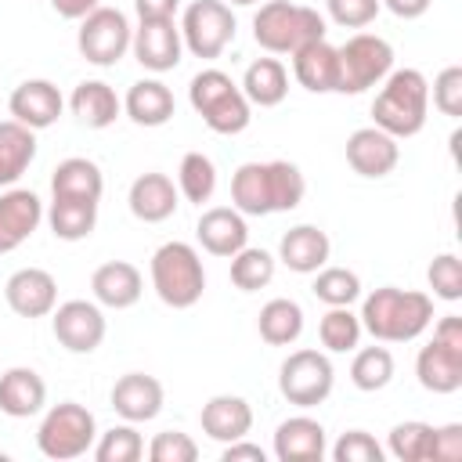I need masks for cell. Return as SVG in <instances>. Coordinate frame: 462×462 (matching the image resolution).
Instances as JSON below:
<instances>
[{
    "label": "cell",
    "instance_id": "obj_33",
    "mask_svg": "<svg viewBox=\"0 0 462 462\" xmlns=\"http://www.w3.org/2000/svg\"><path fill=\"white\" fill-rule=\"evenodd\" d=\"M238 87H242V94H245L249 105L274 108V105H282L285 94H289V72H285V65H282L278 58H256V61L245 69V76H242Z\"/></svg>",
    "mask_w": 462,
    "mask_h": 462
},
{
    "label": "cell",
    "instance_id": "obj_15",
    "mask_svg": "<svg viewBox=\"0 0 462 462\" xmlns=\"http://www.w3.org/2000/svg\"><path fill=\"white\" fill-rule=\"evenodd\" d=\"M108 401H112V411L123 422H152L166 404V390L148 372H126L112 383Z\"/></svg>",
    "mask_w": 462,
    "mask_h": 462
},
{
    "label": "cell",
    "instance_id": "obj_45",
    "mask_svg": "<svg viewBox=\"0 0 462 462\" xmlns=\"http://www.w3.org/2000/svg\"><path fill=\"white\" fill-rule=\"evenodd\" d=\"M430 97H433V108H437L440 116L458 119V116H462V65L440 69L437 79H433Z\"/></svg>",
    "mask_w": 462,
    "mask_h": 462
},
{
    "label": "cell",
    "instance_id": "obj_39",
    "mask_svg": "<svg viewBox=\"0 0 462 462\" xmlns=\"http://www.w3.org/2000/svg\"><path fill=\"white\" fill-rule=\"evenodd\" d=\"M314 300H321L325 307H350L361 300V278L350 267H318L314 271V285H310Z\"/></svg>",
    "mask_w": 462,
    "mask_h": 462
},
{
    "label": "cell",
    "instance_id": "obj_21",
    "mask_svg": "<svg viewBox=\"0 0 462 462\" xmlns=\"http://www.w3.org/2000/svg\"><path fill=\"white\" fill-rule=\"evenodd\" d=\"M415 379L430 393H455L462 390V346H448L430 339L415 354Z\"/></svg>",
    "mask_w": 462,
    "mask_h": 462
},
{
    "label": "cell",
    "instance_id": "obj_44",
    "mask_svg": "<svg viewBox=\"0 0 462 462\" xmlns=\"http://www.w3.org/2000/svg\"><path fill=\"white\" fill-rule=\"evenodd\" d=\"M328 455L336 458V462H383V444L368 433V430H346L332 448H328Z\"/></svg>",
    "mask_w": 462,
    "mask_h": 462
},
{
    "label": "cell",
    "instance_id": "obj_19",
    "mask_svg": "<svg viewBox=\"0 0 462 462\" xmlns=\"http://www.w3.org/2000/svg\"><path fill=\"white\" fill-rule=\"evenodd\" d=\"M126 206L141 224H162V220H170L177 213L180 191L166 173L148 170V173L134 177V184L126 191Z\"/></svg>",
    "mask_w": 462,
    "mask_h": 462
},
{
    "label": "cell",
    "instance_id": "obj_18",
    "mask_svg": "<svg viewBox=\"0 0 462 462\" xmlns=\"http://www.w3.org/2000/svg\"><path fill=\"white\" fill-rule=\"evenodd\" d=\"M271 451L278 462H321L328 455L325 426L310 415H292V419L278 422Z\"/></svg>",
    "mask_w": 462,
    "mask_h": 462
},
{
    "label": "cell",
    "instance_id": "obj_24",
    "mask_svg": "<svg viewBox=\"0 0 462 462\" xmlns=\"http://www.w3.org/2000/svg\"><path fill=\"white\" fill-rule=\"evenodd\" d=\"M90 292L101 307L108 310H126L141 300L144 292V278L130 260H108L90 274Z\"/></svg>",
    "mask_w": 462,
    "mask_h": 462
},
{
    "label": "cell",
    "instance_id": "obj_1",
    "mask_svg": "<svg viewBox=\"0 0 462 462\" xmlns=\"http://www.w3.org/2000/svg\"><path fill=\"white\" fill-rule=\"evenodd\" d=\"M361 328L379 343H411L433 321V296L419 289L383 285L361 300Z\"/></svg>",
    "mask_w": 462,
    "mask_h": 462
},
{
    "label": "cell",
    "instance_id": "obj_16",
    "mask_svg": "<svg viewBox=\"0 0 462 462\" xmlns=\"http://www.w3.org/2000/svg\"><path fill=\"white\" fill-rule=\"evenodd\" d=\"M61 108H65V97H61V90H58L51 79H22V83L11 90V97H7L11 119H18V123L29 126V130H47V126H54L58 116H61Z\"/></svg>",
    "mask_w": 462,
    "mask_h": 462
},
{
    "label": "cell",
    "instance_id": "obj_43",
    "mask_svg": "<svg viewBox=\"0 0 462 462\" xmlns=\"http://www.w3.org/2000/svg\"><path fill=\"white\" fill-rule=\"evenodd\" d=\"M426 282H430V289H433L437 300L458 303V300H462V260H458L455 253L433 256L430 267H426Z\"/></svg>",
    "mask_w": 462,
    "mask_h": 462
},
{
    "label": "cell",
    "instance_id": "obj_28",
    "mask_svg": "<svg viewBox=\"0 0 462 462\" xmlns=\"http://www.w3.org/2000/svg\"><path fill=\"white\" fill-rule=\"evenodd\" d=\"M123 112L137 123V126H166L177 112V101H173V90L162 83V79H137L130 83L126 97H123Z\"/></svg>",
    "mask_w": 462,
    "mask_h": 462
},
{
    "label": "cell",
    "instance_id": "obj_3",
    "mask_svg": "<svg viewBox=\"0 0 462 462\" xmlns=\"http://www.w3.org/2000/svg\"><path fill=\"white\" fill-rule=\"evenodd\" d=\"M148 274H152V289L155 296L173 307V310H188L202 300L206 292V267H202V256L195 245L188 242H162L155 253H152V263H148Z\"/></svg>",
    "mask_w": 462,
    "mask_h": 462
},
{
    "label": "cell",
    "instance_id": "obj_46",
    "mask_svg": "<svg viewBox=\"0 0 462 462\" xmlns=\"http://www.w3.org/2000/svg\"><path fill=\"white\" fill-rule=\"evenodd\" d=\"M148 458L152 462H195L199 458V444L180 430H162V433L152 437Z\"/></svg>",
    "mask_w": 462,
    "mask_h": 462
},
{
    "label": "cell",
    "instance_id": "obj_27",
    "mask_svg": "<svg viewBox=\"0 0 462 462\" xmlns=\"http://www.w3.org/2000/svg\"><path fill=\"white\" fill-rule=\"evenodd\" d=\"M69 108H72V116L87 130H105V126H112L123 116V101H119V94L105 79H83V83H76L72 94H69Z\"/></svg>",
    "mask_w": 462,
    "mask_h": 462
},
{
    "label": "cell",
    "instance_id": "obj_51",
    "mask_svg": "<svg viewBox=\"0 0 462 462\" xmlns=\"http://www.w3.org/2000/svg\"><path fill=\"white\" fill-rule=\"evenodd\" d=\"M54 14L58 18H69V22H83L94 7H101V0H51Z\"/></svg>",
    "mask_w": 462,
    "mask_h": 462
},
{
    "label": "cell",
    "instance_id": "obj_36",
    "mask_svg": "<svg viewBox=\"0 0 462 462\" xmlns=\"http://www.w3.org/2000/svg\"><path fill=\"white\" fill-rule=\"evenodd\" d=\"M365 328H361V318L350 310V307H328L318 321V339L328 354H350L357 350Z\"/></svg>",
    "mask_w": 462,
    "mask_h": 462
},
{
    "label": "cell",
    "instance_id": "obj_40",
    "mask_svg": "<svg viewBox=\"0 0 462 462\" xmlns=\"http://www.w3.org/2000/svg\"><path fill=\"white\" fill-rule=\"evenodd\" d=\"M430 448H433V426L422 419L397 422L386 433V451L397 462H430Z\"/></svg>",
    "mask_w": 462,
    "mask_h": 462
},
{
    "label": "cell",
    "instance_id": "obj_7",
    "mask_svg": "<svg viewBox=\"0 0 462 462\" xmlns=\"http://www.w3.org/2000/svg\"><path fill=\"white\" fill-rule=\"evenodd\" d=\"M336 54H339L336 94H365L368 87H379L393 69V47L375 32H354L343 47H336Z\"/></svg>",
    "mask_w": 462,
    "mask_h": 462
},
{
    "label": "cell",
    "instance_id": "obj_14",
    "mask_svg": "<svg viewBox=\"0 0 462 462\" xmlns=\"http://www.w3.org/2000/svg\"><path fill=\"white\" fill-rule=\"evenodd\" d=\"M4 300L18 318H47L58 307V282L43 267H18L4 282Z\"/></svg>",
    "mask_w": 462,
    "mask_h": 462
},
{
    "label": "cell",
    "instance_id": "obj_4",
    "mask_svg": "<svg viewBox=\"0 0 462 462\" xmlns=\"http://www.w3.org/2000/svg\"><path fill=\"white\" fill-rule=\"evenodd\" d=\"M325 18L307 7V4H292V0H267L260 4V11L253 14V40L267 51V54H292L303 43L325 40Z\"/></svg>",
    "mask_w": 462,
    "mask_h": 462
},
{
    "label": "cell",
    "instance_id": "obj_47",
    "mask_svg": "<svg viewBox=\"0 0 462 462\" xmlns=\"http://www.w3.org/2000/svg\"><path fill=\"white\" fill-rule=\"evenodd\" d=\"M379 7H383L379 0H325L328 18L336 25H343V29H365V25H372L375 14H379Z\"/></svg>",
    "mask_w": 462,
    "mask_h": 462
},
{
    "label": "cell",
    "instance_id": "obj_50",
    "mask_svg": "<svg viewBox=\"0 0 462 462\" xmlns=\"http://www.w3.org/2000/svg\"><path fill=\"white\" fill-rule=\"evenodd\" d=\"M220 458H224V462H267V451H263L260 444H249V440L242 437V440L224 444Z\"/></svg>",
    "mask_w": 462,
    "mask_h": 462
},
{
    "label": "cell",
    "instance_id": "obj_17",
    "mask_svg": "<svg viewBox=\"0 0 462 462\" xmlns=\"http://www.w3.org/2000/svg\"><path fill=\"white\" fill-rule=\"evenodd\" d=\"M43 220V202L29 188H7L0 195V253H14L32 238Z\"/></svg>",
    "mask_w": 462,
    "mask_h": 462
},
{
    "label": "cell",
    "instance_id": "obj_37",
    "mask_svg": "<svg viewBox=\"0 0 462 462\" xmlns=\"http://www.w3.org/2000/svg\"><path fill=\"white\" fill-rule=\"evenodd\" d=\"M393 368L397 365L386 346H361V350H354V361H350V383L361 393H375V390L390 386Z\"/></svg>",
    "mask_w": 462,
    "mask_h": 462
},
{
    "label": "cell",
    "instance_id": "obj_9",
    "mask_svg": "<svg viewBox=\"0 0 462 462\" xmlns=\"http://www.w3.org/2000/svg\"><path fill=\"white\" fill-rule=\"evenodd\" d=\"M235 14L224 0H191L180 18V40L184 51H191L202 61L220 58L235 40Z\"/></svg>",
    "mask_w": 462,
    "mask_h": 462
},
{
    "label": "cell",
    "instance_id": "obj_23",
    "mask_svg": "<svg viewBox=\"0 0 462 462\" xmlns=\"http://www.w3.org/2000/svg\"><path fill=\"white\" fill-rule=\"evenodd\" d=\"M43 404H47V383L36 368L14 365L0 372V415L29 419V415H40Z\"/></svg>",
    "mask_w": 462,
    "mask_h": 462
},
{
    "label": "cell",
    "instance_id": "obj_11",
    "mask_svg": "<svg viewBox=\"0 0 462 462\" xmlns=\"http://www.w3.org/2000/svg\"><path fill=\"white\" fill-rule=\"evenodd\" d=\"M51 328L69 354H94L105 343L108 321L97 300H65L51 310Z\"/></svg>",
    "mask_w": 462,
    "mask_h": 462
},
{
    "label": "cell",
    "instance_id": "obj_2",
    "mask_svg": "<svg viewBox=\"0 0 462 462\" xmlns=\"http://www.w3.org/2000/svg\"><path fill=\"white\" fill-rule=\"evenodd\" d=\"M426 116H430V79L419 69H390V76L379 83V94L372 101V126L401 141L422 134Z\"/></svg>",
    "mask_w": 462,
    "mask_h": 462
},
{
    "label": "cell",
    "instance_id": "obj_31",
    "mask_svg": "<svg viewBox=\"0 0 462 462\" xmlns=\"http://www.w3.org/2000/svg\"><path fill=\"white\" fill-rule=\"evenodd\" d=\"M36 159V130L18 119H0V188L18 184V177Z\"/></svg>",
    "mask_w": 462,
    "mask_h": 462
},
{
    "label": "cell",
    "instance_id": "obj_22",
    "mask_svg": "<svg viewBox=\"0 0 462 462\" xmlns=\"http://www.w3.org/2000/svg\"><path fill=\"white\" fill-rule=\"evenodd\" d=\"M199 422H202V433L217 444H231V440H242L249 437L253 430V408L245 397L238 393H217L202 404L199 411Z\"/></svg>",
    "mask_w": 462,
    "mask_h": 462
},
{
    "label": "cell",
    "instance_id": "obj_32",
    "mask_svg": "<svg viewBox=\"0 0 462 462\" xmlns=\"http://www.w3.org/2000/svg\"><path fill=\"white\" fill-rule=\"evenodd\" d=\"M256 332L267 346H292L303 336V307L289 296H274L260 307Z\"/></svg>",
    "mask_w": 462,
    "mask_h": 462
},
{
    "label": "cell",
    "instance_id": "obj_25",
    "mask_svg": "<svg viewBox=\"0 0 462 462\" xmlns=\"http://www.w3.org/2000/svg\"><path fill=\"white\" fill-rule=\"evenodd\" d=\"M332 256V242L318 224H296L278 242V260L296 274H314Z\"/></svg>",
    "mask_w": 462,
    "mask_h": 462
},
{
    "label": "cell",
    "instance_id": "obj_52",
    "mask_svg": "<svg viewBox=\"0 0 462 462\" xmlns=\"http://www.w3.org/2000/svg\"><path fill=\"white\" fill-rule=\"evenodd\" d=\"M390 14H397V18H404V22H411V18H422L426 11H430V4L433 0H379Z\"/></svg>",
    "mask_w": 462,
    "mask_h": 462
},
{
    "label": "cell",
    "instance_id": "obj_13",
    "mask_svg": "<svg viewBox=\"0 0 462 462\" xmlns=\"http://www.w3.org/2000/svg\"><path fill=\"white\" fill-rule=\"evenodd\" d=\"M346 162H350V170L357 177L379 180V177H386V173L397 170L401 144H397V137H390L379 126H361V130H354L346 137Z\"/></svg>",
    "mask_w": 462,
    "mask_h": 462
},
{
    "label": "cell",
    "instance_id": "obj_8",
    "mask_svg": "<svg viewBox=\"0 0 462 462\" xmlns=\"http://www.w3.org/2000/svg\"><path fill=\"white\" fill-rule=\"evenodd\" d=\"M336 386V368L325 350H292L278 368V393L296 408H318Z\"/></svg>",
    "mask_w": 462,
    "mask_h": 462
},
{
    "label": "cell",
    "instance_id": "obj_6",
    "mask_svg": "<svg viewBox=\"0 0 462 462\" xmlns=\"http://www.w3.org/2000/svg\"><path fill=\"white\" fill-rule=\"evenodd\" d=\"M97 440V422H94V411L83 408L79 401H61V404H51L47 415L40 419V430H36V448L43 458H54V462H72V458H83Z\"/></svg>",
    "mask_w": 462,
    "mask_h": 462
},
{
    "label": "cell",
    "instance_id": "obj_10",
    "mask_svg": "<svg viewBox=\"0 0 462 462\" xmlns=\"http://www.w3.org/2000/svg\"><path fill=\"white\" fill-rule=\"evenodd\" d=\"M130 40H134L130 18L119 7H94L79 22V32H76V47H79L83 61L101 65V69L116 65L130 51Z\"/></svg>",
    "mask_w": 462,
    "mask_h": 462
},
{
    "label": "cell",
    "instance_id": "obj_49",
    "mask_svg": "<svg viewBox=\"0 0 462 462\" xmlns=\"http://www.w3.org/2000/svg\"><path fill=\"white\" fill-rule=\"evenodd\" d=\"M177 7H180V0H134L137 22H162V18H173Z\"/></svg>",
    "mask_w": 462,
    "mask_h": 462
},
{
    "label": "cell",
    "instance_id": "obj_38",
    "mask_svg": "<svg viewBox=\"0 0 462 462\" xmlns=\"http://www.w3.org/2000/svg\"><path fill=\"white\" fill-rule=\"evenodd\" d=\"M177 191L188 202H195V206L209 202L213 191H217V166H213V159L202 155V152H184V159L177 166Z\"/></svg>",
    "mask_w": 462,
    "mask_h": 462
},
{
    "label": "cell",
    "instance_id": "obj_53",
    "mask_svg": "<svg viewBox=\"0 0 462 462\" xmlns=\"http://www.w3.org/2000/svg\"><path fill=\"white\" fill-rule=\"evenodd\" d=\"M224 4H231V7H253V4H260V0H224Z\"/></svg>",
    "mask_w": 462,
    "mask_h": 462
},
{
    "label": "cell",
    "instance_id": "obj_29",
    "mask_svg": "<svg viewBox=\"0 0 462 462\" xmlns=\"http://www.w3.org/2000/svg\"><path fill=\"white\" fill-rule=\"evenodd\" d=\"M51 195L54 199H90L101 202L105 195V173L87 155H69L51 173Z\"/></svg>",
    "mask_w": 462,
    "mask_h": 462
},
{
    "label": "cell",
    "instance_id": "obj_5",
    "mask_svg": "<svg viewBox=\"0 0 462 462\" xmlns=\"http://www.w3.org/2000/svg\"><path fill=\"white\" fill-rule=\"evenodd\" d=\"M188 101L213 134H242L253 119V105L224 69H202L188 83Z\"/></svg>",
    "mask_w": 462,
    "mask_h": 462
},
{
    "label": "cell",
    "instance_id": "obj_30",
    "mask_svg": "<svg viewBox=\"0 0 462 462\" xmlns=\"http://www.w3.org/2000/svg\"><path fill=\"white\" fill-rule=\"evenodd\" d=\"M231 206L242 217H271V173L267 162H242L231 177Z\"/></svg>",
    "mask_w": 462,
    "mask_h": 462
},
{
    "label": "cell",
    "instance_id": "obj_42",
    "mask_svg": "<svg viewBox=\"0 0 462 462\" xmlns=\"http://www.w3.org/2000/svg\"><path fill=\"white\" fill-rule=\"evenodd\" d=\"M267 173H271V202H274V213H289L303 202L307 195V180L300 173L296 162L289 159H271L267 162Z\"/></svg>",
    "mask_w": 462,
    "mask_h": 462
},
{
    "label": "cell",
    "instance_id": "obj_34",
    "mask_svg": "<svg viewBox=\"0 0 462 462\" xmlns=\"http://www.w3.org/2000/svg\"><path fill=\"white\" fill-rule=\"evenodd\" d=\"M47 224L61 242H83L97 227V202L90 199H51Z\"/></svg>",
    "mask_w": 462,
    "mask_h": 462
},
{
    "label": "cell",
    "instance_id": "obj_41",
    "mask_svg": "<svg viewBox=\"0 0 462 462\" xmlns=\"http://www.w3.org/2000/svg\"><path fill=\"white\" fill-rule=\"evenodd\" d=\"M90 451L97 462H137L144 455V437L137 433V422H119L105 430Z\"/></svg>",
    "mask_w": 462,
    "mask_h": 462
},
{
    "label": "cell",
    "instance_id": "obj_26",
    "mask_svg": "<svg viewBox=\"0 0 462 462\" xmlns=\"http://www.w3.org/2000/svg\"><path fill=\"white\" fill-rule=\"evenodd\" d=\"M292 58V76L303 90L310 94H336V79H339V54L328 40H314L303 43L300 51L289 54Z\"/></svg>",
    "mask_w": 462,
    "mask_h": 462
},
{
    "label": "cell",
    "instance_id": "obj_48",
    "mask_svg": "<svg viewBox=\"0 0 462 462\" xmlns=\"http://www.w3.org/2000/svg\"><path fill=\"white\" fill-rule=\"evenodd\" d=\"M462 458V422L433 426V448L430 462H458Z\"/></svg>",
    "mask_w": 462,
    "mask_h": 462
},
{
    "label": "cell",
    "instance_id": "obj_12",
    "mask_svg": "<svg viewBox=\"0 0 462 462\" xmlns=\"http://www.w3.org/2000/svg\"><path fill=\"white\" fill-rule=\"evenodd\" d=\"M130 51L137 58L141 69L148 72H170L180 65V54H184V40H180V25L173 18H162V22H137L134 29V40H130Z\"/></svg>",
    "mask_w": 462,
    "mask_h": 462
},
{
    "label": "cell",
    "instance_id": "obj_35",
    "mask_svg": "<svg viewBox=\"0 0 462 462\" xmlns=\"http://www.w3.org/2000/svg\"><path fill=\"white\" fill-rule=\"evenodd\" d=\"M274 267H278L274 253H267L260 245H242L231 256V285L238 292H260L274 282Z\"/></svg>",
    "mask_w": 462,
    "mask_h": 462
},
{
    "label": "cell",
    "instance_id": "obj_20",
    "mask_svg": "<svg viewBox=\"0 0 462 462\" xmlns=\"http://www.w3.org/2000/svg\"><path fill=\"white\" fill-rule=\"evenodd\" d=\"M195 238L209 256L231 260L242 245H249V224L235 206H213V209H206L199 217Z\"/></svg>",
    "mask_w": 462,
    "mask_h": 462
}]
</instances>
